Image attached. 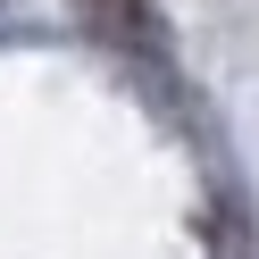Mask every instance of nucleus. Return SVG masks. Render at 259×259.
<instances>
[{
  "mask_svg": "<svg viewBox=\"0 0 259 259\" xmlns=\"http://www.w3.org/2000/svg\"><path fill=\"white\" fill-rule=\"evenodd\" d=\"M84 17L101 25L109 42H151V51H159V17L142 9V0H84Z\"/></svg>",
  "mask_w": 259,
  "mask_h": 259,
  "instance_id": "nucleus-1",
  "label": "nucleus"
}]
</instances>
